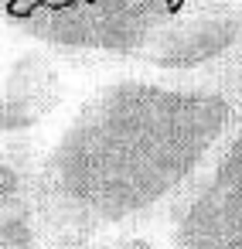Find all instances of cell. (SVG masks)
<instances>
[{"label":"cell","instance_id":"cell-1","mask_svg":"<svg viewBox=\"0 0 242 249\" xmlns=\"http://www.w3.org/2000/svg\"><path fill=\"white\" fill-rule=\"evenodd\" d=\"M242 123V52L194 75H123L79 103L38 157V201L58 242L154 225Z\"/></svg>","mask_w":242,"mask_h":249},{"label":"cell","instance_id":"cell-2","mask_svg":"<svg viewBox=\"0 0 242 249\" xmlns=\"http://www.w3.org/2000/svg\"><path fill=\"white\" fill-rule=\"evenodd\" d=\"M171 249H242V123L167 218Z\"/></svg>","mask_w":242,"mask_h":249},{"label":"cell","instance_id":"cell-5","mask_svg":"<svg viewBox=\"0 0 242 249\" xmlns=\"http://www.w3.org/2000/svg\"><path fill=\"white\" fill-rule=\"evenodd\" d=\"M82 249H171V239H167V225L154 222V225H126L92 235L82 242Z\"/></svg>","mask_w":242,"mask_h":249},{"label":"cell","instance_id":"cell-4","mask_svg":"<svg viewBox=\"0 0 242 249\" xmlns=\"http://www.w3.org/2000/svg\"><path fill=\"white\" fill-rule=\"evenodd\" d=\"M38 195V160L0 147V215Z\"/></svg>","mask_w":242,"mask_h":249},{"label":"cell","instance_id":"cell-3","mask_svg":"<svg viewBox=\"0 0 242 249\" xmlns=\"http://www.w3.org/2000/svg\"><path fill=\"white\" fill-rule=\"evenodd\" d=\"M62 99L65 79L48 48L31 45L21 55L7 58L0 65V147L38 160L41 150H35L31 140L55 116Z\"/></svg>","mask_w":242,"mask_h":249}]
</instances>
